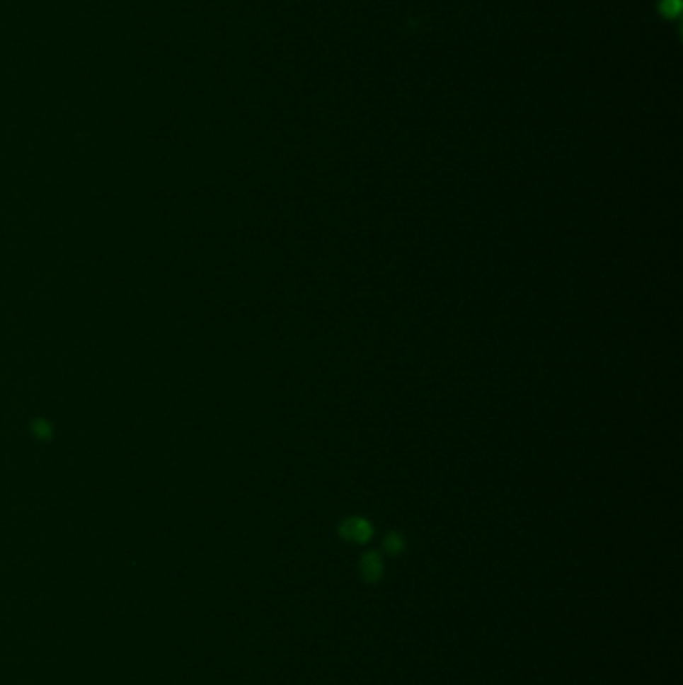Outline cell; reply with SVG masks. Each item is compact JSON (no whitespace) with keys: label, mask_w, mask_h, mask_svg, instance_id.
<instances>
[{"label":"cell","mask_w":683,"mask_h":685,"mask_svg":"<svg viewBox=\"0 0 683 685\" xmlns=\"http://www.w3.org/2000/svg\"><path fill=\"white\" fill-rule=\"evenodd\" d=\"M341 535L345 539H349V541L363 543V541H367L371 537V525L365 519L351 517V519H347L341 525Z\"/></svg>","instance_id":"6da1fadb"},{"label":"cell","mask_w":683,"mask_h":685,"mask_svg":"<svg viewBox=\"0 0 683 685\" xmlns=\"http://www.w3.org/2000/svg\"><path fill=\"white\" fill-rule=\"evenodd\" d=\"M359 569H361V575L367 581H377L383 575V563H381V557L377 553H367V556L361 557V563H359Z\"/></svg>","instance_id":"7a4b0ae2"},{"label":"cell","mask_w":683,"mask_h":685,"mask_svg":"<svg viewBox=\"0 0 683 685\" xmlns=\"http://www.w3.org/2000/svg\"><path fill=\"white\" fill-rule=\"evenodd\" d=\"M658 11L665 18H675L682 12V0H661L658 4Z\"/></svg>","instance_id":"3957f363"},{"label":"cell","mask_w":683,"mask_h":685,"mask_svg":"<svg viewBox=\"0 0 683 685\" xmlns=\"http://www.w3.org/2000/svg\"><path fill=\"white\" fill-rule=\"evenodd\" d=\"M401 547H403V541H401L399 535L391 533L389 537H387V541H385V549H387L389 553H399Z\"/></svg>","instance_id":"277c9868"}]
</instances>
